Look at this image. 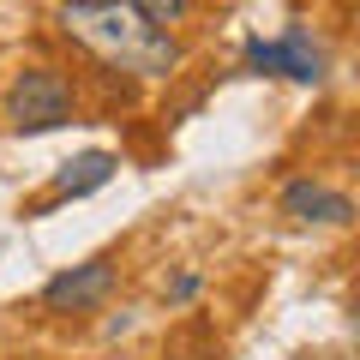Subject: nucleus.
I'll use <instances>...</instances> for the list:
<instances>
[{
  "label": "nucleus",
  "mask_w": 360,
  "mask_h": 360,
  "mask_svg": "<svg viewBox=\"0 0 360 360\" xmlns=\"http://www.w3.org/2000/svg\"><path fill=\"white\" fill-rule=\"evenodd\" d=\"M60 30L90 49L96 60H108L115 72H139V78H162L180 66V42L168 30H150L132 0H60Z\"/></svg>",
  "instance_id": "f257e3e1"
},
{
  "label": "nucleus",
  "mask_w": 360,
  "mask_h": 360,
  "mask_svg": "<svg viewBox=\"0 0 360 360\" xmlns=\"http://www.w3.org/2000/svg\"><path fill=\"white\" fill-rule=\"evenodd\" d=\"M6 120L18 132H54L72 120V84H66L54 66H30V72L13 78L6 90Z\"/></svg>",
  "instance_id": "f03ea898"
},
{
  "label": "nucleus",
  "mask_w": 360,
  "mask_h": 360,
  "mask_svg": "<svg viewBox=\"0 0 360 360\" xmlns=\"http://www.w3.org/2000/svg\"><path fill=\"white\" fill-rule=\"evenodd\" d=\"M246 66H258V72H283V78H300V84H319L324 78V49L312 42L307 25H288L283 42H246Z\"/></svg>",
  "instance_id": "7ed1b4c3"
},
{
  "label": "nucleus",
  "mask_w": 360,
  "mask_h": 360,
  "mask_svg": "<svg viewBox=\"0 0 360 360\" xmlns=\"http://www.w3.org/2000/svg\"><path fill=\"white\" fill-rule=\"evenodd\" d=\"M108 295H115V258H84V264H72V270L42 283V307L49 312H90Z\"/></svg>",
  "instance_id": "20e7f679"
},
{
  "label": "nucleus",
  "mask_w": 360,
  "mask_h": 360,
  "mask_svg": "<svg viewBox=\"0 0 360 360\" xmlns=\"http://www.w3.org/2000/svg\"><path fill=\"white\" fill-rule=\"evenodd\" d=\"M283 210L295 222H348L354 217V205H348L342 193H330V186H319V180H288L283 186Z\"/></svg>",
  "instance_id": "39448f33"
},
{
  "label": "nucleus",
  "mask_w": 360,
  "mask_h": 360,
  "mask_svg": "<svg viewBox=\"0 0 360 360\" xmlns=\"http://www.w3.org/2000/svg\"><path fill=\"white\" fill-rule=\"evenodd\" d=\"M115 156L108 150H84V156H72V162L54 174V198H84V193H96V186H108L115 180Z\"/></svg>",
  "instance_id": "423d86ee"
},
{
  "label": "nucleus",
  "mask_w": 360,
  "mask_h": 360,
  "mask_svg": "<svg viewBox=\"0 0 360 360\" xmlns=\"http://www.w3.org/2000/svg\"><path fill=\"white\" fill-rule=\"evenodd\" d=\"M198 0H132V13L144 18L150 30H168V25H180V18L193 13Z\"/></svg>",
  "instance_id": "0eeeda50"
}]
</instances>
